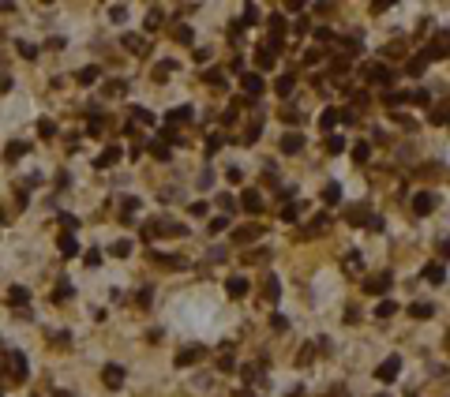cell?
Masks as SVG:
<instances>
[{
	"label": "cell",
	"mask_w": 450,
	"mask_h": 397,
	"mask_svg": "<svg viewBox=\"0 0 450 397\" xmlns=\"http://www.w3.org/2000/svg\"><path fill=\"white\" fill-rule=\"evenodd\" d=\"M259 236H263V225L255 221V225H244V228L233 232V244H252V240H259Z\"/></svg>",
	"instance_id": "obj_4"
},
{
	"label": "cell",
	"mask_w": 450,
	"mask_h": 397,
	"mask_svg": "<svg viewBox=\"0 0 450 397\" xmlns=\"http://www.w3.org/2000/svg\"><path fill=\"white\" fill-rule=\"evenodd\" d=\"M117 158H120V146H105V154L94 161V165H98V169H105V165H117Z\"/></svg>",
	"instance_id": "obj_17"
},
{
	"label": "cell",
	"mask_w": 450,
	"mask_h": 397,
	"mask_svg": "<svg viewBox=\"0 0 450 397\" xmlns=\"http://www.w3.org/2000/svg\"><path fill=\"white\" fill-rule=\"evenodd\" d=\"M120 45H124L128 53H146V42L139 34H124V38H120Z\"/></svg>",
	"instance_id": "obj_12"
},
{
	"label": "cell",
	"mask_w": 450,
	"mask_h": 397,
	"mask_svg": "<svg viewBox=\"0 0 450 397\" xmlns=\"http://www.w3.org/2000/svg\"><path fill=\"white\" fill-rule=\"evenodd\" d=\"M177 42H184V45L192 42V26H177Z\"/></svg>",
	"instance_id": "obj_45"
},
{
	"label": "cell",
	"mask_w": 450,
	"mask_h": 397,
	"mask_svg": "<svg viewBox=\"0 0 450 397\" xmlns=\"http://www.w3.org/2000/svg\"><path fill=\"white\" fill-rule=\"evenodd\" d=\"M345 221H349V225H364V221H368V206L360 203V206H353V210H345Z\"/></svg>",
	"instance_id": "obj_13"
},
{
	"label": "cell",
	"mask_w": 450,
	"mask_h": 397,
	"mask_svg": "<svg viewBox=\"0 0 450 397\" xmlns=\"http://www.w3.org/2000/svg\"><path fill=\"white\" fill-rule=\"evenodd\" d=\"M98 75H102V71L90 64V68H83V71L75 75V83H79V86H94V83H98Z\"/></svg>",
	"instance_id": "obj_16"
},
{
	"label": "cell",
	"mask_w": 450,
	"mask_h": 397,
	"mask_svg": "<svg viewBox=\"0 0 450 397\" xmlns=\"http://www.w3.org/2000/svg\"><path fill=\"white\" fill-rule=\"evenodd\" d=\"M345 259H349V266H353V270H360V251H349Z\"/></svg>",
	"instance_id": "obj_52"
},
{
	"label": "cell",
	"mask_w": 450,
	"mask_h": 397,
	"mask_svg": "<svg viewBox=\"0 0 450 397\" xmlns=\"http://www.w3.org/2000/svg\"><path fill=\"white\" fill-rule=\"evenodd\" d=\"M409 98H413L416 105H428V102H432V94H428V90H416V94H409Z\"/></svg>",
	"instance_id": "obj_43"
},
{
	"label": "cell",
	"mask_w": 450,
	"mask_h": 397,
	"mask_svg": "<svg viewBox=\"0 0 450 397\" xmlns=\"http://www.w3.org/2000/svg\"><path fill=\"white\" fill-rule=\"evenodd\" d=\"M323 203H330V206L341 203V184H326L323 187Z\"/></svg>",
	"instance_id": "obj_22"
},
{
	"label": "cell",
	"mask_w": 450,
	"mask_h": 397,
	"mask_svg": "<svg viewBox=\"0 0 450 397\" xmlns=\"http://www.w3.org/2000/svg\"><path fill=\"white\" fill-rule=\"evenodd\" d=\"M326 146H330V154H341V150H345V139H338V135H334Z\"/></svg>",
	"instance_id": "obj_47"
},
{
	"label": "cell",
	"mask_w": 450,
	"mask_h": 397,
	"mask_svg": "<svg viewBox=\"0 0 450 397\" xmlns=\"http://www.w3.org/2000/svg\"><path fill=\"white\" fill-rule=\"evenodd\" d=\"M383 225H386L383 218H368V228H372V232H383Z\"/></svg>",
	"instance_id": "obj_48"
},
{
	"label": "cell",
	"mask_w": 450,
	"mask_h": 397,
	"mask_svg": "<svg viewBox=\"0 0 450 397\" xmlns=\"http://www.w3.org/2000/svg\"><path fill=\"white\" fill-rule=\"evenodd\" d=\"M240 206H244L248 214H259V210H263V195L255 191V187H248V191H244V199H240Z\"/></svg>",
	"instance_id": "obj_7"
},
{
	"label": "cell",
	"mask_w": 450,
	"mask_h": 397,
	"mask_svg": "<svg viewBox=\"0 0 450 397\" xmlns=\"http://www.w3.org/2000/svg\"><path fill=\"white\" fill-rule=\"evenodd\" d=\"M98 262H102V251H98V247H90V251H86V266H98Z\"/></svg>",
	"instance_id": "obj_44"
},
{
	"label": "cell",
	"mask_w": 450,
	"mask_h": 397,
	"mask_svg": "<svg viewBox=\"0 0 450 397\" xmlns=\"http://www.w3.org/2000/svg\"><path fill=\"white\" fill-rule=\"evenodd\" d=\"M38 135H42V139L57 135V124H53V120H38Z\"/></svg>",
	"instance_id": "obj_34"
},
{
	"label": "cell",
	"mask_w": 450,
	"mask_h": 397,
	"mask_svg": "<svg viewBox=\"0 0 450 397\" xmlns=\"http://www.w3.org/2000/svg\"><path fill=\"white\" fill-rule=\"evenodd\" d=\"M165 120H169V124H184V120H192V109H188V105H180V109H173Z\"/></svg>",
	"instance_id": "obj_24"
},
{
	"label": "cell",
	"mask_w": 450,
	"mask_h": 397,
	"mask_svg": "<svg viewBox=\"0 0 450 397\" xmlns=\"http://www.w3.org/2000/svg\"><path fill=\"white\" fill-rule=\"evenodd\" d=\"M409 315H413V319H432L435 307L432 304H413V307H409Z\"/></svg>",
	"instance_id": "obj_23"
},
{
	"label": "cell",
	"mask_w": 450,
	"mask_h": 397,
	"mask_svg": "<svg viewBox=\"0 0 450 397\" xmlns=\"http://www.w3.org/2000/svg\"><path fill=\"white\" fill-rule=\"evenodd\" d=\"M394 311H398V304H394V300H383V304L375 307V315H379V319H390Z\"/></svg>",
	"instance_id": "obj_29"
},
{
	"label": "cell",
	"mask_w": 450,
	"mask_h": 397,
	"mask_svg": "<svg viewBox=\"0 0 450 397\" xmlns=\"http://www.w3.org/2000/svg\"><path fill=\"white\" fill-rule=\"evenodd\" d=\"M435 206H439V199H435L432 191H420V195L413 199V214H416V218H428V214H432Z\"/></svg>",
	"instance_id": "obj_2"
},
{
	"label": "cell",
	"mask_w": 450,
	"mask_h": 397,
	"mask_svg": "<svg viewBox=\"0 0 450 397\" xmlns=\"http://www.w3.org/2000/svg\"><path fill=\"white\" fill-rule=\"evenodd\" d=\"M244 90H248V94H255V98H259V94L266 90L263 75H259V71H252V75H244Z\"/></svg>",
	"instance_id": "obj_10"
},
{
	"label": "cell",
	"mask_w": 450,
	"mask_h": 397,
	"mask_svg": "<svg viewBox=\"0 0 450 397\" xmlns=\"http://www.w3.org/2000/svg\"><path fill=\"white\" fill-rule=\"evenodd\" d=\"M225 288H229L233 300H240V296L248 292V281H244V278H229V285H225Z\"/></svg>",
	"instance_id": "obj_20"
},
{
	"label": "cell",
	"mask_w": 450,
	"mask_h": 397,
	"mask_svg": "<svg viewBox=\"0 0 450 397\" xmlns=\"http://www.w3.org/2000/svg\"><path fill=\"white\" fill-rule=\"evenodd\" d=\"M203 356H206L203 345H192V348H184V352H177V363H180V367H188V363H199Z\"/></svg>",
	"instance_id": "obj_6"
},
{
	"label": "cell",
	"mask_w": 450,
	"mask_h": 397,
	"mask_svg": "<svg viewBox=\"0 0 450 397\" xmlns=\"http://www.w3.org/2000/svg\"><path fill=\"white\" fill-rule=\"evenodd\" d=\"M102 379H105V386H109V390H120V386H124V367H120V363H105Z\"/></svg>",
	"instance_id": "obj_3"
},
{
	"label": "cell",
	"mask_w": 450,
	"mask_h": 397,
	"mask_svg": "<svg viewBox=\"0 0 450 397\" xmlns=\"http://www.w3.org/2000/svg\"><path fill=\"white\" fill-rule=\"evenodd\" d=\"M225 228H229V218H214V221H210V232H214V236H218V232H225Z\"/></svg>",
	"instance_id": "obj_40"
},
{
	"label": "cell",
	"mask_w": 450,
	"mask_h": 397,
	"mask_svg": "<svg viewBox=\"0 0 450 397\" xmlns=\"http://www.w3.org/2000/svg\"><path fill=\"white\" fill-rule=\"evenodd\" d=\"M109 19H113V23H124V19H128V8H124V4H113V8H109Z\"/></svg>",
	"instance_id": "obj_35"
},
{
	"label": "cell",
	"mask_w": 450,
	"mask_h": 397,
	"mask_svg": "<svg viewBox=\"0 0 450 397\" xmlns=\"http://www.w3.org/2000/svg\"><path fill=\"white\" fill-rule=\"evenodd\" d=\"M274 90H278L281 98H289V94H293V75H281L278 83H274Z\"/></svg>",
	"instance_id": "obj_26"
},
{
	"label": "cell",
	"mask_w": 450,
	"mask_h": 397,
	"mask_svg": "<svg viewBox=\"0 0 450 397\" xmlns=\"http://www.w3.org/2000/svg\"><path fill=\"white\" fill-rule=\"evenodd\" d=\"M158 23H162V11L154 8V11H150V19H146V26H150V30H154V26H158Z\"/></svg>",
	"instance_id": "obj_51"
},
{
	"label": "cell",
	"mask_w": 450,
	"mask_h": 397,
	"mask_svg": "<svg viewBox=\"0 0 450 397\" xmlns=\"http://www.w3.org/2000/svg\"><path fill=\"white\" fill-rule=\"evenodd\" d=\"M150 154L158 161H165V158H169V146H165V143H150Z\"/></svg>",
	"instance_id": "obj_37"
},
{
	"label": "cell",
	"mask_w": 450,
	"mask_h": 397,
	"mask_svg": "<svg viewBox=\"0 0 450 397\" xmlns=\"http://www.w3.org/2000/svg\"><path fill=\"white\" fill-rule=\"evenodd\" d=\"M19 53H23L26 60H34V57H38V49H34V45H30V42H19Z\"/></svg>",
	"instance_id": "obj_42"
},
{
	"label": "cell",
	"mask_w": 450,
	"mask_h": 397,
	"mask_svg": "<svg viewBox=\"0 0 450 397\" xmlns=\"http://www.w3.org/2000/svg\"><path fill=\"white\" fill-rule=\"evenodd\" d=\"M60 225L68 228V232H75V228H79V218H71V214H60Z\"/></svg>",
	"instance_id": "obj_41"
},
{
	"label": "cell",
	"mask_w": 450,
	"mask_h": 397,
	"mask_svg": "<svg viewBox=\"0 0 450 397\" xmlns=\"http://www.w3.org/2000/svg\"><path fill=\"white\" fill-rule=\"evenodd\" d=\"M173 71H177V64H173V60H162V64H154V79H158V83H165V75H173Z\"/></svg>",
	"instance_id": "obj_19"
},
{
	"label": "cell",
	"mask_w": 450,
	"mask_h": 397,
	"mask_svg": "<svg viewBox=\"0 0 450 397\" xmlns=\"http://www.w3.org/2000/svg\"><path fill=\"white\" fill-rule=\"evenodd\" d=\"M304 150V135L300 131H285L281 135V154H300Z\"/></svg>",
	"instance_id": "obj_5"
},
{
	"label": "cell",
	"mask_w": 450,
	"mask_h": 397,
	"mask_svg": "<svg viewBox=\"0 0 450 397\" xmlns=\"http://www.w3.org/2000/svg\"><path fill=\"white\" fill-rule=\"evenodd\" d=\"M218 206L225 210V218H229V214L237 210V199H233V195H218Z\"/></svg>",
	"instance_id": "obj_33"
},
{
	"label": "cell",
	"mask_w": 450,
	"mask_h": 397,
	"mask_svg": "<svg viewBox=\"0 0 450 397\" xmlns=\"http://www.w3.org/2000/svg\"><path fill=\"white\" fill-rule=\"evenodd\" d=\"M334 124H338V109H326L323 116H319V127H323V131H330Z\"/></svg>",
	"instance_id": "obj_27"
},
{
	"label": "cell",
	"mask_w": 450,
	"mask_h": 397,
	"mask_svg": "<svg viewBox=\"0 0 450 397\" xmlns=\"http://www.w3.org/2000/svg\"><path fill=\"white\" fill-rule=\"evenodd\" d=\"M105 94H109V98H124V94H128V79H113V83H105Z\"/></svg>",
	"instance_id": "obj_18"
},
{
	"label": "cell",
	"mask_w": 450,
	"mask_h": 397,
	"mask_svg": "<svg viewBox=\"0 0 450 397\" xmlns=\"http://www.w3.org/2000/svg\"><path fill=\"white\" fill-rule=\"evenodd\" d=\"M424 278L432 281V285H443V281H447V270H443V262H432V266L424 270Z\"/></svg>",
	"instance_id": "obj_14"
},
{
	"label": "cell",
	"mask_w": 450,
	"mask_h": 397,
	"mask_svg": "<svg viewBox=\"0 0 450 397\" xmlns=\"http://www.w3.org/2000/svg\"><path fill=\"white\" fill-rule=\"evenodd\" d=\"M297 214H300V203H293V206H281V221H297Z\"/></svg>",
	"instance_id": "obj_36"
},
{
	"label": "cell",
	"mask_w": 450,
	"mask_h": 397,
	"mask_svg": "<svg viewBox=\"0 0 450 397\" xmlns=\"http://www.w3.org/2000/svg\"><path fill=\"white\" fill-rule=\"evenodd\" d=\"M368 83H379V86H390L394 79H390V71H386V64H372L368 68Z\"/></svg>",
	"instance_id": "obj_8"
},
{
	"label": "cell",
	"mask_w": 450,
	"mask_h": 397,
	"mask_svg": "<svg viewBox=\"0 0 450 397\" xmlns=\"http://www.w3.org/2000/svg\"><path fill=\"white\" fill-rule=\"evenodd\" d=\"M26 150H30V146H26V143H11V146H8V154H4V158H8V161H15V158H23Z\"/></svg>",
	"instance_id": "obj_32"
},
{
	"label": "cell",
	"mask_w": 450,
	"mask_h": 397,
	"mask_svg": "<svg viewBox=\"0 0 450 397\" xmlns=\"http://www.w3.org/2000/svg\"><path fill=\"white\" fill-rule=\"evenodd\" d=\"M398 371H401V356H386V360L379 363L375 379H379V382H394V379H398Z\"/></svg>",
	"instance_id": "obj_1"
},
{
	"label": "cell",
	"mask_w": 450,
	"mask_h": 397,
	"mask_svg": "<svg viewBox=\"0 0 450 397\" xmlns=\"http://www.w3.org/2000/svg\"><path fill=\"white\" fill-rule=\"evenodd\" d=\"M386 288H390V274H379V278L368 281V292H372V296H383Z\"/></svg>",
	"instance_id": "obj_11"
},
{
	"label": "cell",
	"mask_w": 450,
	"mask_h": 397,
	"mask_svg": "<svg viewBox=\"0 0 450 397\" xmlns=\"http://www.w3.org/2000/svg\"><path fill=\"white\" fill-rule=\"evenodd\" d=\"M57 397H75V394H68V390H60V394H57Z\"/></svg>",
	"instance_id": "obj_55"
},
{
	"label": "cell",
	"mask_w": 450,
	"mask_h": 397,
	"mask_svg": "<svg viewBox=\"0 0 450 397\" xmlns=\"http://www.w3.org/2000/svg\"><path fill=\"white\" fill-rule=\"evenodd\" d=\"M26 300H30V292H26L23 285H15V288L8 292V304H11V307H26Z\"/></svg>",
	"instance_id": "obj_15"
},
{
	"label": "cell",
	"mask_w": 450,
	"mask_h": 397,
	"mask_svg": "<svg viewBox=\"0 0 450 397\" xmlns=\"http://www.w3.org/2000/svg\"><path fill=\"white\" fill-rule=\"evenodd\" d=\"M285 34V19L281 15H270V38H281Z\"/></svg>",
	"instance_id": "obj_31"
},
{
	"label": "cell",
	"mask_w": 450,
	"mask_h": 397,
	"mask_svg": "<svg viewBox=\"0 0 450 397\" xmlns=\"http://www.w3.org/2000/svg\"><path fill=\"white\" fill-rule=\"evenodd\" d=\"M240 23H244V26H255V23H259V8H255V4H248V8H244V19H240Z\"/></svg>",
	"instance_id": "obj_30"
},
{
	"label": "cell",
	"mask_w": 450,
	"mask_h": 397,
	"mask_svg": "<svg viewBox=\"0 0 450 397\" xmlns=\"http://www.w3.org/2000/svg\"><path fill=\"white\" fill-rule=\"evenodd\" d=\"M278 296H281V281H278V278H274V274H270V278H266V300H270V304H274Z\"/></svg>",
	"instance_id": "obj_25"
},
{
	"label": "cell",
	"mask_w": 450,
	"mask_h": 397,
	"mask_svg": "<svg viewBox=\"0 0 450 397\" xmlns=\"http://www.w3.org/2000/svg\"><path fill=\"white\" fill-rule=\"evenodd\" d=\"M229 180H233V184H240V180H244V169H237V165H233V169H229Z\"/></svg>",
	"instance_id": "obj_54"
},
{
	"label": "cell",
	"mask_w": 450,
	"mask_h": 397,
	"mask_svg": "<svg viewBox=\"0 0 450 397\" xmlns=\"http://www.w3.org/2000/svg\"><path fill=\"white\" fill-rule=\"evenodd\" d=\"M188 210H192V218H206V203H192Z\"/></svg>",
	"instance_id": "obj_46"
},
{
	"label": "cell",
	"mask_w": 450,
	"mask_h": 397,
	"mask_svg": "<svg viewBox=\"0 0 450 397\" xmlns=\"http://www.w3.org/2000/svg\"><path fill=\"white\" fill-rule=\"evenodd\" d=\"M255 60H259V68H274V53H266V49H259Z\"/></svg>",
	"instance_id": "obj_39"
},
{
	"label": "cell",
	"mask_w": 450,
	"mask_h": 397,
	"mask_svg": "<svg viewBox=\"0 0 450 397\" xmlns=\"http://www.w3.org/2000/svg\"><path fill=\"white\" fill-rule=\"evenodd\" d=\"M326 225H330V218H326V214H315V218H312V225H308V232H323Z\"/></svg>",
	"instance_id": "obj_28"
},
{
	"label": "cell",
	"mask_w": 450,
	"mask_h": 397,
	"mask_svg": "<svg viewBox=\"0 0 450 397\" xmlns=\"http://www.w3.org/2000/svg\"><path fill=\"white\" fill-rule=\"evenodd\" d=\"M68 292H71V285H68V281H60V288H57V300H68Z\"/></svg>",
	"instance_id": "obj_50"
},
{
	"label": "cell",
	"mask_w": 450,
	"mask_h": 397,
	"mask_svg": "<svg viewBox=\"0 0 450 397\" xmlns=\"http://www.w3.org/2000/svg\"><path fill=\"white\" fill-rule=\"evenodd\" d=\"M57 247H60V255H64V259H71V255L79 251V240H75V232H64V236L57 240Z\"/></svg>",
	"instance_id": "obj_9"
},
{
	"label": "cell",
	"mask_w": 450,
	"mask_h": 397,
	"mask_svg": "<svg viewBox=\"0 0 450 397\" xmlns=\"http://www.w3.org/2000/svg\"><path fill=\"white\" fill-rule=\"evenodd\" d=\"M135 120H139V124H154V116L146 109H135Z\"/></svg>",
	"instance_id": "obj_49"
},
{
	"label": "cell",
	"mask_w": 450,
	"mask_h": 397,
	"mask_svg": "<svg viewBox=\"0 0 450 397\" xmlns=\"http://www.w3.org/2000/svg\"><path fill=\"white\" fill-rule=\"evenodd\" d=\"M432 124H447V113H443V109H432Z\"/></svg>",
	"instance_id": "obj_53"
},
{
	"label": "cell",
	"mask_w": 450,
	"mask_h": 397,
	"mask_svg": "<svg viewBox=\"0 0 450 397\" xmlns=\"http://www.w3.org/2000/svg\"><path fill=\"white\" fill-rule=\"evenodd\" d=\"M368 158H372V143H357L353 146V161H357V165H364Z\"/></svg>",
	"instance_id": "obj_21"
},
{
	"label": "cell",
	"mask_w": 450,
	"mask_h": 397,
	"mask_svg": "<svg viewBox=\"0 0 450 397\" xmlns=\"http://www.w3.org/2000/svg\"><path fill=\"white\" fill-rule=\"evenodd\" d=\"M113 255H117V259H124V255H131V244H128V240H117V244H113Z\"/></svg>",
	"instance_id": "obj_38"
}]
</instances>
